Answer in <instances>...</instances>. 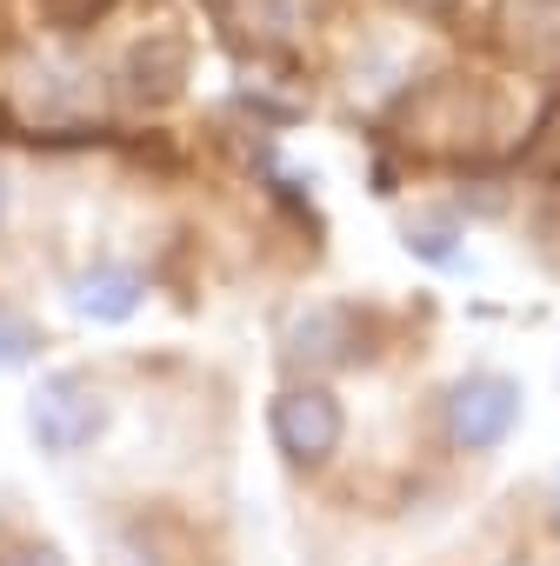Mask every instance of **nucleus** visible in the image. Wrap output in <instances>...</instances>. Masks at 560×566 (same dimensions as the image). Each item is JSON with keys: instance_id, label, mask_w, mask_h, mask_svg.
<instances>
[{"instance_id": "f257e3e1", "label": "nucleus", "mask_w": 560, "mask_h": 566, "mask_svg": "<svg viewBox=\"0 0 560 566\" xmlns=\"http://www.w3.org/2000/svg\"><path fill=\"white\" fill-rule=\"evenodd\" d=\"M527 413V394L514 374H460L447 394H440V433L454 453H494L514 440Z\"/></svg>"}, {"instance_id": "2eb2a0df", "label": "nucleus", "mask_w": 560, "mask_h": 566, "mask_svg": "<svg viewBox=\"0 0 560 566\" xmlns=\"http://www.w3.org/2000/svg\"><path fill=\"white\" fill-rule=\"evenodd\" d=\"M407 8H454V0H407Z\"/></svg>"}, {"instance_id": "4468645a", "label": "nucleus", "mask_w": 560, "mask_h": 566, "mask_svg": "<svg viewBox=\"0 0 560 566\" xmlns=\"http://www.w3.org/2000/svg\"><path fill=\"white\" fill-rule=\"evenodd\" d=\"M547 526L560 533V486H553V506H547Z\"/></svg>"}, {"instance_id": "9b49d317", "label": "nucleus", "mask_w": 560, "mask_h": 566, "mask_svg": "<svg viewBox=\"0 0 560 566\" xmlns=\"http://www.w3.org/2000/svg\"><path fill=\"white\" fill-rule=\"evenodd\" d=\"M41 8H48L54 28H94V21L114 8V0H41Z\"/></svg>"}, {"instance_id": "ddd939ff", "label": "nucleus", "mask_w": 560, "mask_h": 566, "mask_svg": "<svg viewBox=\"0 0 560 566\" xmlns=\"http://www.w3.org/2000/svg\"><path fill=\"white\" fill-rule=\"evenodd\" d=\"M8 200H14V187H8V174H0V220H8Z\"/></svg>"}, {"instance_id": "6e6552de", "label": "nucleus", "mask_w": 560, "mask_h": 566, "mask_svg": "<svg viewBox=\"0 0 560 566\" xmlns=\"http://www.w3.org/2000/svg\"><path fill=\"white\" fill-rule=\"evenodd\" d=\"M141 301H147V280H141L134 266H87L74 287H68V307H74L81 321H94V327H121V321H134Z\"/></svg>"}, {"instance_id": "423d86ee", "label": "nucleus", "mask_w": 560, "mask_h": 566, "mask_svg": "<svg viewBox=\"0 0 560 566\" xmlns=\"http://www.w3.org/2000/svg\"><path fill=\"white\" fill-rule=\"evenodd\" d=\"M301 28H308L301 0H227L220 8V34L240 54H280V48L301 41Z\"/></svg>"}, {"instance_id": "9d476101", "label": "nucleus", "mask_w": 560, "mask_h": 566, "mask_svg": "<svg viewBox=\"0 0 560 566\" xmlns=\"http://www.w3.org/2000/svg\"><path fill=\"white\" fill-rule=\"evenodd\" d=\"M0 566H68V553L54 539H8L0 546Z\"/></svg>"}, {"instance_id": "20e7f679", "label": "nucleus", "mask_w": 560, "mask_h": 566, "mask_svg": "<svg viewBox=\"0 0 560 566\" xmlns=\"http://www.w3.org/2000/svg\"><path fill=\"white\" fill-rule=\"evenodd\" d=\"M367 314L361 307H308L288 340H280V360L294 374H341V367H361L374 354V327H361Z\"/></svg>"}, {"instance_id": "7ed1b4c3", "label": "nucleus", "mask_w": 560, "mask_h": 566, "mask_svg": "<svg viewBox=\"0 0 560 566\" xmlns=\"http://www.w3.org/2000/svg\"><path fill=\"white\" fill-rule=\"evenodd\" d=\"M107 420H114V407L87 374H48L28 394V427H34L41 453H87L107 433Z\"/></svg>"}, {"instance_id": "39448f33", "label": "nucleus", "mask_w": 560, "mask_h": 566, "mask_svg": "<svg viewBox=\"0 0 560 566\" xmlns=\"http://www.w3.org/2000/svg\"><path fill=\"white\" fill-rule=\"evenodd\" d=\"M494 41L520 67H560V0H500Z\"/></svg>"}, {"instance_id": "0eeeda50", "label": "nucleus", "mask_w": 560, "mask_h": 566, "mask_svg": "<svg viewBox=\"0 0 560 566\" xmlns=\"http://www.w3.org/2000/svg\"><path fill=\"white\" fill-rule=\"evenodd\" d=\"M187 67H194V54H187L180 34H141V41L127 48V61H121L127 94H134L141 107H167V101L187 87Z\"/></svg>"}, {"instance_id": "f8f14e48", "label": "nucleus", "mask_w": 560, "mask_h": 566, "mask_svg": "<svg viewBox=\"0 0 560 566\" xmlns=\"http://www.w3.org/2000/svg\"><path fill=\"white\" fill-rule=\"evenodd\" d=\"M407 247H414L421 260H434V266H440V260H447V253L460 247V227H454V220H447L440 233H434V227H407Z\"/></svg>"}, {"instance_id": "f03ea898", "label": "nucleus", "mask_w": 560, "mask_h": 566, "mask_svg": "<svg viewBox=\"0 0 560 566\" xmlns=\"http://www.w3.org/2000/svg\"><path fill=\"white\" fill-rule=\"evenodd\" d=\"M267 427H273L280 460L301 467V473H314V467L334 460V447L348 433V407H341V394H328L314 380H294V387H280L267 400Z\"/></svg>"}, {"instance_id": "1a4fd4ad", "label": "nucleus", "mask_w": 560, "mask_h": 566, "mask_svg": "<svg viewBox=\"0 0 560 566\" xmlns=\"http://www.w3.org/2000/svg\"><path fill=\"white\" fill-rule=\"evenodd\" d=\"M41 347H48V334H41L28 314L0 307V374H8V367H28V360H41Z\"/></svg>"}]
</instances>
